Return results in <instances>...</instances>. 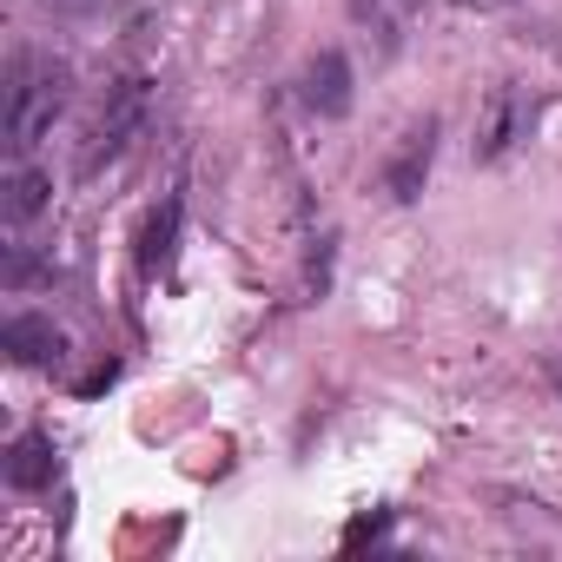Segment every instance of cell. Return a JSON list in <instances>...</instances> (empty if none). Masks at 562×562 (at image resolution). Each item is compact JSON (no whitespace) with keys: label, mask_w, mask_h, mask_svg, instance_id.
I'll return each mask as SVG.
<instances>
[{"label":"cell","mask_w":562,"mask_h":562,"mask_svg":"<svg viewBox=\"0 0 562 562\" xmlns=\"http://www.w3.org/2000/svg\"><path fill=\"white\" fill-rule=\"evenodd\" d=\"M522 126H529V100H522V93H496V100H490V126H483L476 159H503V153L522 139Z\"/></svg>","instance_id":"obj_8"},{"label":"cell","mask_w":562,"mask_h":562,"mask_svg":"<svg viewBox=\"0 0 562 562\" xmlns=\"http://www.w3.org/2000/svg\"><path fill=\"white\" fill-rule=\"evenodd\" d=\"M54 470H60V457H54V437H47V430H21V437L8 443V463H0L8 490H21V496L54 490Z\"/></svg>","instance_id":"obj_5"},{"label":"cell","mask_w":562,"mask_h":562,"mask_svg":"<svg viewBox=\"0 0 562 562\" xmlns=\"http://www.w3.org/2000/svg\"><path fill=\"white\" fill-rule=\"evenodd\" d=\"M549 384H555V397H562V358H549Z\"/></svg>","instance_id":"obj_11"},{"label":"cell","mask_w":562,"mask_h":562,"mask_svg":"<svg viewBox=\"0 0 562 562\" xmlns=\"http://www.w3.org/2000/svg\"><path fill=\"white\" fill-rule=\"evenodd\" d=\"M60 106H67V67L41 60V54H14V67H8V153L27 159L54 133Z\"/></svg>","instance_id":"obj_1"},{"label":"cell","mask_w":562,"mask_h":562,"mask_svg":"<svg viewBox=\"0 0 562 562\" xmlns=\"http://www.w3.org/2000/svg\"><path fill=\"white\" fill-rule=\"evenodd\" d=\"M305 106L318 120H345L351 113V60L338 47H325L312 67H305Z\"/></svg>","instance_id":"obj_6"},{"label":"cell","mask_w":562,"mask_h":562,"mask_svg":"<svg viewBox=\"0 0 562 562\" xmlns=\"http://www.w3.org/2000/svg\"><path fill=\"white\" fill-rule=\"evenodd\" d=\"M146 133V80H120L113 93H106V106H100V120H93V133H87V146H80V172L87 179H100L106 166H120L126 159V146Z\"/></svg>","instance_id":"obj_2"},{"label":"cell","mask_w":562,"mask_h":562,"mask_svg":"<svg viewBox=\"0 0 562 562\" xmlns=\"http://www.w3.org/2000/svg\"><path fill=\"white\" fill-rule=\"evenodd\" d=\"M47 8H54V14H67V21H87V14H100V8H106V0H47Z\"/></svg>","instance_id":"obj_10"},{"label":"cell","mask_w":562,"mask_h":562,"mask_svg":"<svg viewBox=\"0 0 562 562\" xmlns=\"http://www.w3.org/2000/svg\"><path fill=\"white\" fill-rule=\"evenodd\" d=\"M0 192H8V218L14 225H27V218H41L47 212V172H34L27 159H14V172H8V186H0Z\"/></svg>","instance_id":"obj_9"},{"label":"cell","mask_w":562,"mask_h":562,"mask_svg":"<svg viewBox=\"0 0 562 562\" xmlns=\"http://www.w3.org/2000/svg\"><path fill=\"white\" fill-rule=\"evenodd\" d=\"M179 218H186V199H179V192H166V199L146 212V225H139V271H146V278H159V271L172 265Z\"/></svg>","instance_id":"obj_7"},{"label":"cell","mask_w":562,"mask_h":562,"mask_svg":"<svg viewBox=\"0 0 562 562\" xmlns=\"http://www.w3.org/2000/svg\"><path fill=\"white\" fill-rule=\"evenodd\" d=\"M430 159H437V120L424 113L417 126H404L397 153L384 159V186H391V199H397V205H411V199L424 192V179H430Z\"/></svg>","instance_id":"obj_3"},{"label":"cell","mask_w":562,"mask_h":562,"mask_svg":"<svg viewBox=\"0 0 562 562\" xmlns=\"http://www.w3.org/2000/svg\"><path fill=\"white\" fill-rule=\"evenodd\" d=\"M0 345H8V358L27 364V371H47V364L67 358V331L47 312H14L8 325H0Z\"/></svg>","instance_id":"obj_4"}]
</instances>
